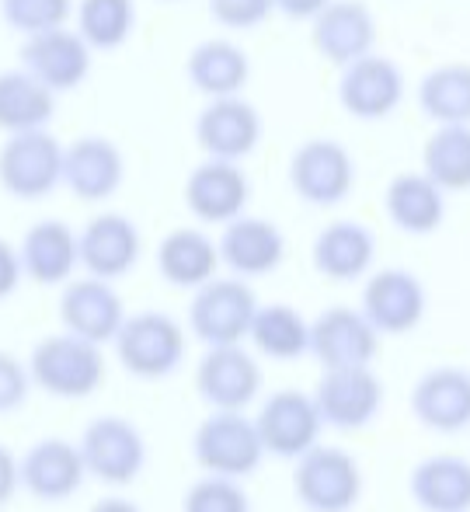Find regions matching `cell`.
<instances>
[{
    "instance_id": "20",
    "label": "cell",
    "mask_w": 470,
    "mask_h": 512,
    "mask_svg": "<svg viewBox=\"0 0 470 512\" xmlns=\"http://www.w3.org/2000/svg\"><path fill=\"white\" fill-rule=\"evenodd\" d=\"M251 199L248 175L241 171V161H220L209 157L188 175L185 182V206L202 223H230L244 213Z\"/></svg>"
},
{
    "instance_id": "28",
    "label": "cell",
    "mask_w": 470,
    "mask_h": 512,
    "mask_svg": "<svg viewBox=\"0 0 470 512\" xmlns=\"http://www.w3.org/2000/svg\"><path fill=\"white\" fill-rule=\"evenodd\" d=\"M408 488L425 512H470V460L453 453L418 460Z\"/></svg>"
},
{
    "instance_id": "3",
    "label": "cell",
    "mask_w": 470,
    "mask_h": 512,
    "mask_svg": "<svg viewBox=\"0 0 470 512\" xmlns=\"http://www.w3.org/2000/svg\"><path fill=\"white\" fill-rule=\"evenodd\" d=\"M192 453L206 474L241 481L258 471L265 446L255 418H248L244 411H209L192 436Z\"/></svg>"
},
{
    "instance_id": "22",
    "label": "cell",
    "mask_w": 470,
    "mask_h": 512,
    "mask_svg": "<svg viewBox=\"0 0 470 512\" xmlns=\"http://www.w3.org/2000/svg\"><path fill=\"white\" fill-rule=\"evenodd\" d=\"M81 244V265L98 279H119L126 272L136 269L140 262V230L129 216L122 213H98L94 220H88V227L77 234Z\"/></svg>"
},
{
    "instance_id": "42",
    "label": "cell",
    "mask_w": 470,
    "mask_h": 512,
    "mask_svg": "<svg viewBox=\"0 0 470 512\" xmlns=\"http://www.w3.org/2000/svg\"><path fill=\"white\" fill-rule=\"evenodd\" d=\"M328 0H276V11L293 21H310Z\"/></svg>"
},
{
    "instance_id": "6",
    "label": "cell",
    "mask_w": 470,
    "mask_h": 512,
    "mask_svg": "<svg viewBox=\"0 0 470 512\" xmlns=\"http://www.w3.org/2000/svg\"><path fill=\"white\" fill-rule=\"evenodd\" d=\"M258 314V300L241 276L209 279L195 290L188 307V324L202 345H241Z\"/></svg>"
},
{
    "instance_id": "24",
    "label": "cell",
    "mask_w": 470,
    "mask_h": 512,
    "mask_svg": "<svg viewBox=\"0 0 470 512\" xmlns=\"http://www.w3.org/2000/svg\"><path fill=\"white\" fill-rule=\"evenodd\" d=\"M411 411L432 432H460L470 425V373L439 366L418 377L411 391Z\"/></svg>"
},
{
    "instance_id": "36",
    "label": "cell",
    "mask_w": 470,
    "mask_h": 512,
    "mask_svg": "<svg viewBox=\"0 0 470 512\" xmlns=\"http://www.w3.org/2000/svg\"><path fill=\"white\" fill-rule=\"evenodd\" d=\"M0 14H4L7 28L35 35L67 25L74 14V0H0Z\"/></svg>"
},
{
    "instance_id": "26",
    "label": "cell",
    "mask_w": 470,
    "mask_h": 512,
    "mask_svg": "<svg viewBox=\"0 0 470 512\" xmlns=\"http://www.w3.org/2000/svg\"><path fill=\"white\" fill-rule=\"evenodd\" d=\"M383 206H387L390 223H394L401 234L425 237L443 227L446 192L439 189L425 171H404V175L390 178Z\"/></svg>"
},
{
    "instance_id": "32",
    "label": "cell",
    "mask_w": 470,
    "mask_h": 512,
    "mask_svg": "<svg viewBox=\"0 0 470 512\" xmlns=\"http://www.w3.org/2000/svg\"><path fill=\"white\" fill-rule=\"evenodd\" d=\"M248 338L265 359L289 363L310 352V321L289 304H265L251 321Z\"/></svg>"
},
{
    "instance_id": "38",
    "label": "cell",
    "mask_w": 470,
    "mask_h": 512,
    "mask_svg": "<svg viewBox=\"0 0 470 512\" xmlns=\"http://www.w3.org/2000/svg\"><path fill=\"white\" fill-rule=\"evenodd\" d=\"M209 14L216 18V25L248 32L276 14V0H209Z\"/></svg>"
},
{
    "instance_id": "27",
    "label": "cell",
    "mask_w": 470,
    "mask_h": 512,
    "mask_svg": "<svg viewBox=\"0 0 470 512\" xmlns=\"http://www.w3.org/2000/svg\"><path fill=\"white\" fill-rule=\"evenodd\" d=\"M18 255L25 276H32L42 286H60L81 265V244L63 220H39L25 234Z\"/></svg>"
},
{
    "instance_id": "9",
    "label": "cell",
    "mask_w": 470,
    "mask_h": 512,
    "mask_svg": "<svg viewBox=\"0 0 470 512\" xmlns=\"http://www.w3.org/2000/svg\"><path fill=\"white\" fill-rule=\"evenodd\" d=\"M401 102H404V74L390 56L366 53L342 67V77H338V105L352 119H363V122L387 119L390 112H397Z\"/></svg>"
},
{
    "instance_id": "29",
    "label": "cell",
    "mask_w": 470,
    "mask_h": 512,
    "mask_svg": "<svg viewBox=\"0 0 470 512\" xmlns=\"http://www.w3.org/2000/svg\"><path fill=\"white\" fill-rule=\"evenodd\" d=\"M185 74L192 88L206 98L241 95L251 77V60L237 42L230 39H206L188 53Z\"/></svg>"
},
{
    "instance_id": "21",
    "label": "cell",
    "mask_w": 470,
    "mask_h": 512,
    "mask_svg": "<svg viewBox=\"0 0 470 512\" xmlns=\"http://www.w3.org/2000/svg\"><path fill=\"white\" fill-rule=\"evenodd\" d=\"M21 485L39 502H63L81 492L88 467H84L81 446L67 439H39L25 457L18 460Z\"/></svg>"
},
{
    "instance_id": "5",
    "label": "cell",
    "mask_w": 470,
    "mask_h": 512,
    "mask_svg": "<svg viewBox=\"0 0 470 512\" xmlns=\"http://www.w3.org/2000/svg\"><path fill=\"white\" fill-rule=\"evenodd\" d=\"M293 488L310 512H349L363 495V471L356 457L338 446H310L296 457Z\"/></svg>"
},
{
    "instance_id": "40",
    "label": "cell",
    "mask_w": 470,
    "mask_h": 512,
    "mask_svg": "<svg viewBox=\"0 0 470 512\" xmlns=\"http://www.w3.org/2000/svg\"><path fill=\"white\" fill-rule=\"evenodd\" d=\"M21 276H25V269H21V255L4 241V237H0V300H7L14 290H18Z\"/></svg>"
},
{
    "instance_id": "12",
    "label": "cell",
    "mask_w": 470,
    "mask_h": 512,
    "mask_svg": "<svg viewBox=\"0 0 470 512\" xmlns=\"http://www.w3.org/2000/svg\"><path fill=\"white\" fill-rule=\"evenodd\" d=\"M314 401L324 425L335 429H363L383 408V384L370 366H338L324 370L314 387Z\"/></svg>"
},
{
    "instance_id": "37",
    "label": "cell",
    "mask_w": 470,
    "mask_h": 512,
    "mask_svg": "<svg viewBox=\"0 0 470 512\" xmlns=\"http://www.w3.org/2000/svg\"><path fill=\"white\" fill-rule=\"evenodd\" d=\"M182 509L185 512H251V502L237 478L209 474V478L195 481V485L188 488Z\"/></svg>"
},
{
    "instance_id": "35",
    "label": "cell",
    "mask_w": 470,
    "mask_h": 512,
    "mask_svg": "<svg viewBox=\"0 0 470 512\" xmlns=\"http://www.w3.org/2000/svg\"><path fill=\"white\" fill-rule=\"evenodd\" d=\"M133 28H136L133 0H81L77 4V32L98 53L126 46Z\"/></svg>"
},
{
    "instance_id": "14",
    "label": "cell",
    "mask_w": 470,
    "mask_h": 512,
    "mask_svg": "<svg viewBox=\"0 0 470 512\" xmlns=\"http://www.w3.org/2000/svg\"><path fill=\"white\" fill-rule=\"evenodd\" d=\"M262 140V115L241 95L209 98V105L195 119V143L206 157L244 161Z\"/></svg>"
},
{
    "instance_id": "31",
    "label": "cell",
    "mask_w": 470,
    "mask_h": 512,
    "mask_svg": "<svg viewBox=\"0 0 470 512\" xmlns=\"http://www.w3.org/2000/svg\"><path fill=\"white\" fill-rule=\"evenodd\" d=\"M56 112V91L46 88L28 70H4L0 74V129L4 133H25V129H46Z\"/></svg>"
},
{
    "instance_id": "15",
    "label": "cell",
    "mask_w": 470,
    "mask_h": 512,
    "mask_svg": "<svg viewBox=\"0 0 470 512\" xmlns=\"http://www.w3.org/2000/svg\"><path fill=\"white\" fill-rule=\"evenodd\" d=\"M310 352L324 370L338 366H373L380 352V331L366 321L363 310L331 307L310 321Z\"/></svg>"
},
{
    "instance_id": "10",
    "label": "cell",
    "mask_w": 470,
    "mask_h": 512,
    "mask_svg": "<svg viewBox=\"0 0 470 512\" xmlns=\"http://www.w3.org/2000/svg\"><path fill=\"white\" fill-rule=\"evenodd\" d=\"M195 391L213 411H244L262 391L258 359L241 345H209L195 370Z\"/></svg>"
},
{
    "instance_id": "13",
    "label": "cell",
    "mask_w": 470,
    "mask_h": 512,
    "mask_svg": "<svg viewBox=\"0 0 470 512\" xmlns=\"http://www.w3.org/2000/svg\"><path fill=\"white\" fill-rule=\"evenodd\" d=\"M91 53L94 49L84 42V35L70 32L67 25L25 35V46H21L25 70L39 77L46 88H53L56 95H60V91H77L88 81Z\"/></svg>"
},
{
    "instance_id": "19",
    "label": "cell",
    "mask_w": 470,
    "mask_h": 512,
    "mask_svg": "<svg viewBox=\"0 0 470 512\" xmlns=\"http://www.w3.org/2000/svg\"><path fill=\"white\" fill-rule=\"evenodd\" d=\"M220 248V262L227 265L234 276L255 279L269 276L286 258V237L272 220L262 216H234L230 223H223V234L216 241Z\"/></svg>"
},
{
    "instance_id": "2",
    "label": "cell",
    "mask_w": 470,
    "mask_h": 512,
    "mask_svg": "<svg viewBox=\"0 0 470 512\" xmlns=\"http://www.w3.org/2000/svg\"><path fill=\"white\" fill-rule=\"evenodd\" d=\"M115 342V356L126 366V373L140 380H164L182 366L185 335L182 324L161 310H140L122 321Z\"/></svg>"
},
{
    "instance_id": "8",
    "label": "cell",
    "mask_w": 470,
    "mask_h": 512,
    "mask_svg": "<svg viewBox=\"0 0 470 512\" xmlns=\"http://www.w3.org/2000/svg\"><path fill=\"white\" fill-rule=\"evenodd\" d=\"M289 185L310 206H338L356 189V161L338 140H307L289 161Z\"/></svg>"
},
{
    "instance_id": "18",
    "label": "cell",
    "mask_w": 470,
    "mask_h": 512,
    "mask_svg": "<svg viewBox=\"0 0 470 512\" xmlns=\"http://www.w3.org/2000/svg\"><path fill=\"white\" fill-rule=\"evenodd\" d=\"M126 182V157L108 136H81L63 147V185L81 203H105Z\"/></svg>"
},
{
    "instance_id": "1",
    "label": "cell",
    "mask_w": 470,
    "mask_h": 512,
    "mask_svg": "<svg viewBox=\"0 0 470 512\" xmlns=\"http://www.w3.org/2000/svg\"><path fill=\"white\" fill-rule=\"evenodd\" d=\"M28 373H32V384L53 398L81 401L105 384V356H101V345L63 331L35 345Z\"/></svg>"
},
{
    "instance_id": "7",
    "label": "cell",
    "mask_w": 470,
    "mask_h": 512,
    "mask_svg": "<svg viewBox=\"0 0 470 512\" xmlns=\"http://www.w3.org/2000/svg\"><path fill=\"white\" fill-rule=\"evenodd\" d=\"M81 457L88 474L101 485H133L147 464V443L129 418L101 415L84 429Z\"/></svg>"
},
{
    "instance_id": "43",
    "label": "cell",
    "mask_w": 470,
    "mask_h": 512,
    "mask_svg": "<svg viewBox=\"0 0 470 512\" xmlns=\"http://www.w3.org/2000/svg\"><path fill=\"white\" fill-rule=\"evenodd\" d=\"M88 512H143L136 502L129 499H119V495H108V499H98Z\"/></svg>"
},
{
    "instance_id": "23",
    "label": "cell",
    "mask_w": 470,
    "mask_h": 512,
    "mask_svg": "<svg viewBox=\"0 0 470 512\" xmlns=\"http://www.w3.org/2000/svg\"><path fill=\"white\" fill-rule=\"evenodd\" d=\"M60 321L70 335H81L94 345H105L119 335L122 321H126V310H122L119 293L112 290L108 279L88 276L67 283L60 297Z\"/></svg>"
},
{
    "instance_id": "4",
    "label": "cell",
    "mask_w": 470,
    "mask_h": 512,
    "mask_svg": "<svg viewBox=\"0 0 470 512\" xmlns=\"http://www.w3.org/2000/svg\"><path fill=\"white\" fill-rule=\"evenodd\" d=\"M0 185L7 196L35 199L49 196L56 185H63V147L46 129H25V133H7L0 147Z\"/></svg>"
},
{
    "instance_id": "30",
    "label": "cell",
    "mask_w": 470,
    "mask_h": 512,
    "mask_svg": "<svg viewBox=\"0 0 470 512\" xmlns=\"http://www.w3.org/2000/svg\"><path fill=\"white\" fill-rule=\"evenodd\" d=\"M220 248L209 234L195 227H178L157 248V269L178 290H199L202 283L216 276L220 269Z\"/></svg>"
},
{
    "instance_id": "34",
    "label": "cell",
    "mask_w": 470,
    "mask_h": 512,
    "mask_svg": "<svg viewBox=\"0 0 470 512\" xmlns=\"http://www.w3.org/2000/svg\"><path fill=\"white\" fill-rule=\"evenodd\" d=\"M422 171L443 192L470 189V122L439 126L422 147Z\"/></svg>"
},
{
    "instance_id": "17",
    "label": "cell",
    "mask_w": 470,
    "mask_h": 512,
    "mask_svg": "<svg viewBox=\"0 0 470 512\" xmlns=\"http://www.w3.org/2000/svg\"><path fill=\"white\" fill-rule=\"evenodd\" d=\"M425 286L408 269H380L363 290V314L380 335H408L425 317Z\"/></svg>"
},
{
    "instance_id": "16",
    "label": "cell",
    "mask_w": 470,
    "mask_h": 512,
    "mask_svg": "<svg viewBox=\"0 0 470 512\" xmlns=\"http://www.w3.org/2000/svg\"><path fill=\"white\" fill-rule=\"evenodd\" d=\"M310 42L335 67L373 53L376 42V14L366 0H328L310 18Z\"/></svg>"
},
{
    "instance_id": "41",
    "label": "cell",
    "mask_w": 470,
    "mask_h": 512,
    "mask_svg": "<svg viewBox=\"0 0 470 512\" xmlns=\"http://www.w3.org/2000/svg\"><path fill=\"white\" fill-rule=\"evenodd\" d=\"M18 485H21L18 460H14V453L7 450V446H0V506H7V502L14 499Z\"/></svg>"
},
{
    "instance_id": "25",
    "label": "cell",
    "mask_w": 470,
    "mask_h": 512,
    "mask_svg": "<svg viewBox=\"0 0 470 512\" xmlns=\"http://www.w3.org/2000/svg\"><path fill=\"white\" fill-rule=\"evenodd\" d=\"M314 269L335 283H352L363 279L373 269L376 237L366 223L359 220H335L314 237Z\"/></svg>"
},
{
    "instance_id": "33",
    "label": "cell",
    "mask_w": 470,
    "mask_h": 512,
    "mask_svg": "<svg viewBox=\"0 0 470 512\" xmlns=\"http://www.w3.org/2000/svg\"><path fill=\"white\" fill-rule=\"evenodd\" d=\"M418 108L436 126L470 122V63H439L418 81Z\"/></svg>"
},
{
    "instance_id": "39",
    "label": "cell",
    "mask_w": 470,
    "mask_h": 512,
    "mask_svg": "<svg viewBox=\"0 0 470 512\" xmlns=\"http://www.w3.org/2000/svg\"><path fill=\"white\" fill-rule=\"evenodd\" d=\"M28 391H32V373L28 366H21L14 356L0 352V415L7 411H18L28 401Z\"/></svg>"
},
{
    "instance_id": "11",
    "label": "cell",
    "mask_w": 470,
    "mask_h": 512,
    "mask_svg": "<svg viewBox=\"0 0 470 512\" xmlns=\"http://www.w3.org/2000/svg\"><path fill=\"white\" fill-rule=\"evenodd\" d=\"M258 436H262L265 453L282 460H296L317 446L321 436V411H317L314 394L303 391H276L255 415Z\"/></svg>"
}]
</instances>
